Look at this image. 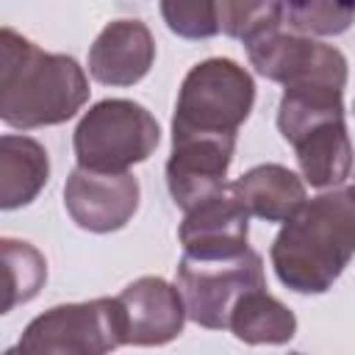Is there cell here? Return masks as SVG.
<instances>
[{
	"mask_svg": "<svg viewBox=\"0 0 355 355\" xmlns=\"http://www.w3.org/2000/svg\"><path fill=\"white\" fill-rule=\"evenodd\" d=\"M258 75L286 89H341L347 86V58L333 44L280 28L244 44Z\"/></svg>",
	"mask_w": 355,
	"mask_h": 355,
	"instance_id": "obj_8",
	"label": "cell"
},
{
	"mask_svg": "<svg viewBox=\"0 0 355 355\" xmlns=\"http://www.w3.org/2000/svg\"><path fill=\"white\" fill-rule=\"evenodd\" d=\"M161 141L155 116L122 97L94 103L78 122L72 147L78 166L97 172H128L133 164L147 161Z\"/></svg>",
	"mask_w": 355,
	"mask_h": 355,
	"instance_id": "obj_5",
	"label": "cell"
},
{
	"mask_svg": "<svg viewBox=\"0 0 355 355\" xmlns=\"http://www.w3.org/2000/svg\"><path fill=\"white\" fill-rule=\"evenodd\" d=\"M161 17L180 39H211L219 33L216 0H161Z\"/></svg>",
	"mask_w": 355,
	"mask_h": 355,
	"instance_id": "obj_20",
	"label": "cell"
},
{
	"mask_svg": "<svg viewBox=\"0 0 355 355\" xmlns=\"http://www.w3.org/2000/svg\"><path fill=\"white\" fill-rule=\"evenodd\" d=\"M230 191L250 211V216L263 222H286L308 200L300 175L280 164H261L247 169L230 183Z\"/></svg>",
	"mask_w": 355,
	"mask_h": 355,
	"instance_id": "obj_14",
	"label": "cell"
},
{
	"mask_svg": "<svg viewBox=\"0 0 355 355\" xmlns=\"http://www.w3.org/2000/svg\"><path fill=\"white\" fill-rule=\"evenodd\" d=\"M255 103L252 75L233 58L194 64L178 92L172 136H236Z\"/></svg>",
	"mask_w": 355,
	"mask_h": 355,
	"instance_id": "obj_4",
	"label": "cell"
},
{
	"mask_svg": "<svg viewBox=\"0 0 355 355\" xmlns=\"http://www.w3.org/2000/svg\"><path fill=\"white\" fill-rule=\"evenodd\" d=\"M355 255V186H333L283 222L269 258L297 294H324Z\"/></svg>",
	"mask_w": 355,
	"mask_h": 355,
	"instance_id": "obj_1",
	"label": "cell"
},
{
	"mask_svg": "<svg viewBox=\"0 0 355 355\" xmlns=\"http://www.w3.org/2000/svg\"><path fill=\"white\" fill-rule=\"evenodd\" d=\"M116 300L125 319V344L133 347L169 344L183 333L189 319L180 288L155 275H144L128 283Z\"/></svg>",
	"mask_w": 355,
	"mask_h": 355,
	"instance_id": "obj_11",
	"label": "cell"
},
{
	"mask_svg": "<svg viewBox=\"0 0 355 355\" xmlns=\"http://www.w3.org/2000/svg\"><path fill=\"white\" fill-rule=\"evenodd\" d=\"M227 330L244 344H286L297 333V316L261 286L241 294L230 311Z\"/></svg>",
	"mask_w": 355,
	"mask_h": 355,
	"instance_id": "obj_16",
	"label": "cell"
},
{
	"mask_svg": "<svg viewBox=\"0 0 355 355\" xmlns=\"http://www.w3.org/2000/svg\"><path fill=\"white\" fill-rule=\"evenodd\" d=\"M89 100L83 67L47 53L14 28L0 31V119L17 130L61 125Z\"/></svg>",
	"mask_w": 355,
	"mask_h": 355,
	"instance_id": "obj_2",
	"label": "cell"
},
{
	"mask_svg": "<svg viewBox=\"0 0 355 355\" xmlns=\"http://www.w3.org/2000/svg\"><path fill=\"white\" fill-rule=\"evenodd\" d=\"M277 128L294 147L300 172L313 189H333L349 178L352 141L344 125L341 89H286Z\"/></svg>",
	"mask_w": 355,
	"mask_h": 355,
	"instance_id": "obj_3",
	"label": "cell"
},
{
	"mask_svg": "<svg viewBox=\"0 0 355 355\" xmlns=\"http://www.w3.org/2000/svg\"><path fill=\"white\" fill-rule=\"evenodd\" d=\"M283 11L302 36H338L355 19V0H283Z\"/></svg>",
	"mask_w": 355,
	"mask_h": 355,
	"instance_id": "obj_19",
	"label": "cell"
},
{
	"mask_svg": "<svg viewBox=\"0 0 355 355\" xmlns=\"http://www.w3.org/2000/svg\"><path fill=\"white\" fill-rule=\"evenodd\" d=\"M125 344V319L116 297L67 302L36 316L19 336L14 352L103 355Z\"/></svg>",
	"mask_w": 355,
	"mask_h": 355,
	"instance_id": "obj_6",
	"label": "cell"
},
{
	"mask_svg": "<svg viewBox=\"0 0 355 355\" xmlns=\"http://www.w3.org/2000/svg\"><path fill=\"white\" fill-rule=\"evenodd\" d=\"M64 205L78 227L89 233H114L125 227L139 208V180L130 172L75 166L64 183Z\"/></svg>",
	"mask_w": 355,
	"mask_h": 355,
	"instance_id": "obj_9",
	"label": "cell"
},
{
	"mask_svg": "<svg viewBox=\"0 0 355 355\" xmlns=\"http://www.w3.org/2000/svg\"><path fill=\"white\" fill-rule=\"evenodd\" d=\"M250 211L236 200L230 186L211 194L186 211L180 222L183 255L191 258H233L247 250Z\"/></svg>",
	"mask_w": 355,
	"mask_h": 355,
	"instance_id": "obj_12",
	"label": "cell"
},
{
	"mask_svg": "<svg viewBox=\"0 0 355 355\" xmlns=\"http://www.w3.org/2000/svg\"><path fill=\"white\" fill-rule=\"evenodd\" d=\"M219 31L244 44L272 33L283 22V0H216Z\"/></svg>",
	"mask_w": 355,
	"mask_h": 355,
	"instance_id": "obj_18",
	"label": "cell"
},
{
	"mask_svg": "<svg viewBox=\"0 0 355 355\" xmlns=\"http://www.w3.org/2000/svg\"><path fill=\"white\" fill-rule=\"evenodd\" d=\"M236 136H172L166 186L178 208L189 211L227 183Z\"/></svg>",
	"mask_w": 355,
	"mask_h": 355,
	"instance_id": "obj_10",
	"label": "cell"
},
{
	"mask_svg": "<svg viewBox=\"0 0 355 355\" xmlns=\"http://www.w3.org/2000/svg\"><path fill=\"white\" fill-rule=\"evenodd\" d=\"M155 61V42L144 22L114 19L89 47V75L103 86H133Z\"/></svg>",
	"mask_w": 355,
	"mask_h": 355,
	"instance_id": "obj_13",
	"label": "cell"
},
{
	"mask_svg": "<svg viewBox=\"0 0 355 355\" xmlns=\"http://www.w3.org/2000/svg\"><path fill=\"white\" fill-rule=\"evenodd\" d=\"M3 263H6V300L3 313L14 311L22 302H31L44 280H47V261L44 255L19 239H3Z\"/></svg>",
	"mask_w": 355,
	"mask_h": 355,
	"instance_id": "obj_17",
	"label": "cell"
},
{
	"mask_svg": "<svg viewBox=\"0 0 355 355\" xmlns=\"http://www.w3.org/2000/svg\"><path fill=\"white\" fill-rule=\"evenodd\" d=\"M50 158L47 150L31 139L6 133L0 139V208L14 211L31 205L47 186Z\"/></svg>",
	"mask_w": 355,
	"mask_h": 355,
	"instance_id": "obj_15",
	"label": "cell"
},
{
	"mask_svg": "<svg viewBox=\"0 0 355 355\" xmlns=\"http://www.w3.org/2000/svg\"><path fill=\"white\" fill-rule=\"evenodd\" d=\"M175 286L183 294L186 313L194 324L208 330H225L233 305L250 288L266 286L263 261L255 250H244L233 258H191L178 263Z\"/></svg>",
	"mask_w": 355,
	"mask_h": 355,
	"instance_id": "obj_7",
	"label": "cell"
}]
</instances>
